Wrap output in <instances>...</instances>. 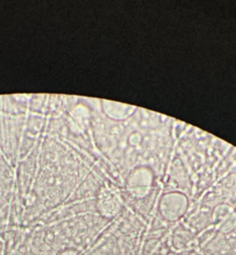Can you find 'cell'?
I'll use <instances>...</instances> for the list:
<instances>
[{
	"instance_id": "1",
	"label": "cell",
	"mask_w": 236,
	"mask_h": 255,
	"mask_svg": "<svg viewBox=\"0 0 236 255\" xmlns=\"http://www.w3.org/2000/svg\"><path fill=\"white\" fill-rule=\"evenodd\" d=\"M59 255H82L79 251L77 250H74V249H67V250H64L62 251Z\"/></svg>"
}]
</instances>
